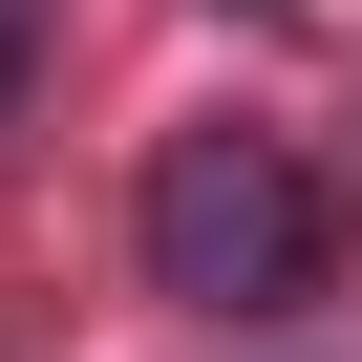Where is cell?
<instances>
[{
  "instance_id": "7a4b0ae2",
  "label": "cell",
  "mask_w": 362,
  "mask_h": 362,
  "mask_svg": "<svg viewBox=\"0 0 362 362\" xmlns=\"http://www.w3.org/2000/svg\"><path fill=\"white\" fill-rule=\"evenodd\" d=\"M43 43H64L43 0H0V128H22V86H43Z\"/></svg>"
},
{
  "instance_id": "6da1fadb",
  "label": "cell",
  "mask_w": 362,
  "mask_h": 362,
  "mask_svg": "<svg viewBox=\"0 0 362 362\" xmlns=\"http://www.w3.org/2000/svg\"><path fill=\"white\" fill-rule=\"evenodd\" d=\"M128 235H149V298H192V320H277V298H320V170H298L277 128L214 107V128L149 149Z\"/></svg>"
}]
</instances>
